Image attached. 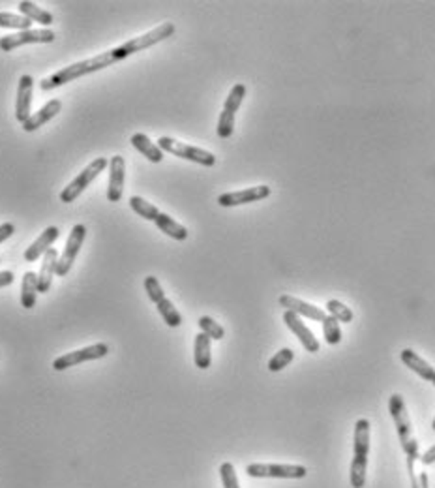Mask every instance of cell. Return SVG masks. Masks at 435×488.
<instances>
[{
  "label": "cell",
  "mask_w": 435,
  "mask_h": 488,
  "mask_svg": "<svg viewBox=\"0 0 435 488\" xmlns=\"http://www.w3.org/2000/svg\"><path fill=\"white\" fill-rule=\"evenodd\" d=\"M432 428H434V430H435V419H434V423H432Z\"/></svg>",
  "instance_id": "cell-39"
},
{
  "label": "cell",
  "mask_w": 435,
  "mask_h": 488,
  "mask_svg": "<svg viewBox=\"0 0 435 488\" xmlns=\"http://www.w3.org/2000/svg\"><path fill=\"white\" fill-rule=\"evenodd\" d=\"M107 165H109L107 158H96V160H92V162L88 163L87 168L83 169L81 173L75 177L74 181L69 182L68 186L60 192V201H63V203H74Z\"/></svg>",
  "instance_id": "cell-6"
},
{
  "label": "cell",
  "mask_w": 435,
  "mask_h": 488,
  "mask_svg": "<svg viewBox=\"0 0 435 488\" xmlns=\"http://www.w3.org/2000/svg\"><path fill=\"white\" fill-rule=\"evenodd\" d=\"M418 460H420L424 466H432V464H435V445L434 447H429V449L426 450V453H424L422 457L418 458Z\"/></svg>",
  "instance_id": "cell-37"
},
{
  "label": "cell",
  "mask_w": 435,
  "mask_h": 488,
  "mask_svg": "<svg viewBox=\"0 0 435 488\" xmlns=\"http://www.w3.org/2000/svg\"><path fill=\"white\" fill-rule=\"evenodd\" d=\"M145 291H147L149 299L152 300L154 304H158L160 300L165 299V293H163L162 286H160V282H158L156 276H147V278H145Z\"/></svg>",
  "instance_id": "cell-33"
},
{
  "label": "cell",
  "mask_w": 435,
  "mask_h": 488,
  "mask_svg": "<svg viewBox=\"0 0 435 488\" xmlns=\"http://www.w3.org/2000/svg\"><path fill=\"white\" fill-rule=\"evenodd\" d=\"M284 321H286V325L289 327L295 334H297V338L300 340V344H302V348H304L308 353H318L319 351L318 338L313 336V332H311L304 323H302V319H300L297 314L287 312L286 310V314H284Z\"/></svg>",
  "instance_id": "cell-15"
},
{
  "label": "cell",
  "mask_w": 435,
  "mask_h": 488,
  "mask_svg": "<svg viewBox=\"0 0 435 488\" xmlns=\"http://www.w3.org/2000/svg\"><path fill=\"white\" fill-rule=\"evenodd\" d=\"M111 64H117V58H115L113 49H109L106 51V53H100V55L90 56L87 60L69 64L66 68L58 70V72H55V74L49 75V77H45L44 81L40 83V88H42L44 92H47V90H53V88L56 87H63L66 83L81 79V77H85V75L88 74H96V72L111 66Z\"/></svg>",
  "instance_id": "cell-1"
},
{
  "label": "cell",
  "mask_w": 435,
  "mask_h": 488,
  "mask_svg": "<svg viewBox=\"0 0 435 488\" xmlns=\"http://www.w3.org/2000/svg\"><path fill=\"white\" fill-rule=\"evenodd\" d=\"M432 383H434V385H435V380H434V382H432Z\"/></svg>",
  "instance_id": "cell-40"
},
{
  "label": "cell",
  "mask_w": 435,
  "mask_h": 488,
  "mask_svg": "<svg viewBox=\"0 0 435 488\" xmlns=\"http://www.w3.org/2000/svg\"><path fill=\"white\" fill-rule=\"evenodd\" d=\"M327 312L334 319H338L340 323H351L353 321V312L351 308H347L340 300H329L327 302Z\"/></svg>",
  "instance_id": "cell-30"
},
{
  "label": "cell",
  "mask_w": 435,
  "mask_h": 488,
  "mask_svg": "<svg viewBox=\"0 0 435 488\" xmlns=\"http://www.w3.org/2000/svg\"><path fill=\"white\" fill-rule=\"evenodd\" d=\"M13 284V273L12 270H2L0 273V288H6Z\"/></svg>",
  "instance_id": "cell-38"
},
{
  "label": "cell",
  "mask_w": 435,
  "mask_h": 488,
  "mask_svg": "<svg viewBox=\"0 0 435 488\" xmlns=\"http://www.w3.org/2000/svg\"><path fill=\"white\" fill-rule=\"evenodd\" d=\"M87 238V227L83 224L74 225V229L69 233L68 241H66V246H64L63 254L58 257V263H56V276H66L74 265L75 257L81 250L83 243Z\"/></svg>",
  "instance_id": "cell-10"
},
{
  "label": "cell",
  "mask_w": 435,
  "mask_h": 488,
  "mask_svg": "<svg viewBox=\"0 0 435 488\" xmlns=\"http://www.w3.org/2000/svg\"><path fill=\"white\" fill-rule=\"evenodd\" d=\"M388 412H391L392 419H394V425H396V430H398L400 444H402L405 457H407V473L411 477L413 473H417L415 471V462L420 458V455H418V441L415 438V434H413L409 413H407V407H405L402 394H392L391 398H388Z\"/></svg>",
  "instance_id": "cell-2"
},
{
  "label": "cell",
  "mask_w": 435,
  "mask_h": 488,
  "mask_svg": "<svg viewBox=\"0 0 435 488\" xmlns=\"http://www.w3.org/2000/svg\"><path fill=\"white\" fill-rule=\"evenodd\" d=\"M220 475H222V482L224 488H240L238 485V477H236L235 466L231 462H224L220 466Z\"/></svg>",
  "instance_id": "cell-34"
},
{
  "label": "cell",
  "mask_w": 435,
  "mask_h": 488,
  "mask_svg": "<svg viewBox=\"0 0 435 488\" xmlns=\"http://www.w3.org/2000/svg\"><path fill=\"white\" fill-rule=\"evenodd\" d=\"M280 304L286 308L287 312L297 314V316H302V318L313 319V321H323L327 318V312L321 310V308L313 307L310 302H304V300L297 299L293 295H281L280 297Z\"/></svg>",
  "instance_id": "cell-16"
},
{
  "label": "cell",
  "mask_w": 435,
  "mask_h": 488,
  "mask_svg": "<svg viewBox=\"0 0 435 488\" xmlns=\"http://www.w3.org/2000/svg\"><path fill=\"white\" fill-rule=\"evenodd\" d=\"M130 206H131V211H133V213L139 214L141 218L150 220V222H154V220L158 218V214H160L158 206L152 205V203H149V201L145 200V197H141V195H131Z\"/></svg>",
  "instance_id": "cell-26"
},
{
  "label": "cell",
  "mask_w": 435,
  "mask_h": 488,
  "mask_svg": "<svg viewBox=\"0 0 435 488\" xmlns=\"http://www.w3.org/2000/svg\"><path fill=\"white\" fill-rule=\"evenodd\" d=\"M126 162L122 156H113L109 160V186H107V200L111 203H118L124 194Z\"/></svg>",
  "instance_id": "cell-13"
},
{
  "label": "cell",
  "mask_w": 435,
  "mask_h": 488,
  "mask_svg": "<svg viewBox=\"0 0 435 488\" xmlns=\"http://www.w3.org/2000/svg\"><path fill=\"white\" fill-rule=\"evenodd\" d=\"M246 473L255 479H304L308 469L297 464H249Z\"/></svg>",
  "instance_id": "cell-7"
},
{
  "label": "cell",
  "mask_w": 435,
  "mask_h": 488,
  "mask_svg": "<svg viewBox=\"0 0 435 488\" xmlns=\"http://www.w3.org/2000/svg\"><path fill=\"white\" fill-rule=\"evenodd\" d=\"M60 109H63V104H60V100H49L47 104H45L40 111L32 113L31 119L26 120V122H23V130L25 131H34L38 130V128H42L44 124H47L49 120H53L60 113Z\"/></svg>",
  "instance_id": "cell-18"
},
{
  "label": "cell",
  "mask_w": 435,
  "mask_h": 488,
  "mask_svg": "<svg viewBox=\"0 0 435 488\" xmlns=\"http://www.w3.org/2000/svg\"><path fill=\"white\" fill-rule=\"evenodd\" d=\"M158 312H160V316L163 318V321L167 323L171 329H177V327H181L182 325V316H181V312L174 308V304L171 302V300L165 297V299H162L158 304Z\"/></svg>",
  "instance_id": "cell-27"
},
{
  "label": "cell",
  "mask_w": 435,
  "mask_h": 488,
  "mask_svg": "<svg viewBox=\"0 0 435 488\" xmlns=\"http://www.w3.org/2000/svg\"><path fill=\"white\" fill-rule=\"evenodd\" d=\"M156 227L162 233H165L167 237L174 238V241H186L188 238V229L182 224H179L177 220H173L169 214L160 213L158 218L154 220Z\"/></svg>",
  "instance_id": "cell-23"
},
{
  "label": "cell",
  "mask_w": 435,
  "mask_h": 488,
  "mask_svg": "<svg viewBox=\"0 0 435 488\" xmlns=\"http://www.w3.org/2000/svg\"><path fill=\"white\" fill-rule=\"evenodd\" d=\"M323 323V336L329 345H336L342 342V329H340V321L334 319L332 316L327 314V318L321 321Z\"/></svg>",
  "instance_id": "cell-29"
},
{
  "label": "cell",
  "mask_w": 435,
  "mask_h": 488,
  "mask_svg": "<svg viewBox=\"0 0 435 488\" xmlns=\"http://www.w3.org/2000/svg\"><path fill=\"white\" fill-rule=\"evenodd\" d=\"M193 361L195 366L201 370L211 368L212 355H211V338L206 336L205 332H199L195 336V344H193Z\"/></svg>",
  "instance_id": "cell-22"
},
{
  "label": "cell",
  "mask_w": 435,
  "mask_h": 488,
  "mask_svg": "<svg viewBox=\"0 0 435 488\" xmlns=\"http://www.w3.org/2000/svg\"><path fill=\"white\" fill-rule=\"evenodd\" d=\"M402 363H404L407 368L413 370L415 374L420 375L422 380H426V382L432 383L435 380L434 366L429 363H426L422 357L417 355V353L413 350H409V348H405V350L402 351Z\"/></svg>",
  "instance_id": "cell-20"
},
{
  "label": "cell",
  "mask_w": 435,
  "mask_h": 488,
  "mask_svg": "<svg viewBox=\"0 0 435 488\" xmlns=\"http://www.w3.org/2000/svg\"><path fill=\"white\" fill-rule=\"evenodd\" d=\"M133 149H137L149 162L160 163L163 160V150L158 147V143H152L147 133H133L130 139Z\"/></svg>",
  "instance_id": "cell-21"
},
{
  "label": "cell",
  "mask_w": 435,
  "mask_h": 488,
  "mask_svg": "<svg viewBox=\"0 0 435 488\" xmlns=\"http://www.w3.org/2000/svg\"><path fill=\"white\" fill-rule=\"evenodd\" d=\"M55 38V31H51V29H38V31H32L31 29V31H23L17 32V34L0 38V49L10 53V51L28 44H53Z\"/></svg>",
  "instance_id": "cell-9"
},
{
  "label": "cell",
  "mask_w": 435,
  "mask_h": 488,
  "mask_svg": "<svg viewBox=\"0 0 435 488\" xmlns=\"http://www.w3.org/2000/svg\"><path fill=\"white\" fill-rule=\"evenodd\" d=\"M38 297V275L36 273H25L23 275V282H21V304L26 310H31L36 304Z\"/></svg>",
  "instance_id": "cell-24"
},
{
  "label": "cell",
  "mask_w": 435,
  "mask_h": 488,
  "mask_svg": "<svg viewBox=\"0 0 435 488\" xmlns=\"http://www.w3.org/2000/svg\"><path fill=\"white\" fill-rule=\"evenodd\" d=\"M295 359V353H293V350H289V348H284V350H280L276 355L268 361V370L270 372H280V370H284L287 366V364H291V361Z\"/></svg>",
  "instance_id": "cell-32"
},
{
  "label": "cell",
  "mask_w": 435,
  "mask_h": 488,
  "mask_svg": "<svg viewBox=\"0 0 435 488\" xmlns=\"http://www.w3.org/2000/svg\"><path fill=\"white\" fill-rule=\"evenodd\" d=\"M109 353V348L106 344H94L88 345V348H83V350L72 351V353H66L63 357H56L53 361V368L56 372H63V370H68L72 366H77V364L87 363V361H98V359H104V357Z\"/></svg>",
  "instance_id": "cell-11"
},
{
  "label": "cell",
  "mask_w": 435,
  "mask_h": 488,
  "mask_svg": "<svg viewBox=\"0 0 435 488\" xmlns=\"http://www.w3.org/2000/svg\"><path fill=\"white\" fill-rule=\"evenodd\" d=\"M19 12H21V15H25L26 19H31L32 23H40L42 26H49L53 25V13L45 12V10H42V8H38L34 2H31V0H23V2H19Z\"/></svg>",
  "instance_id": "cell-25"
},
{
  "label": "cell",
  "mask_w": 435,
  "mask_h": 488,
  "mask_svg": "<svg viewBox=\"0 0 435 488\" xmlns=\"http://www.w3.org/2000/svg\"><path fill=\"white\" fill-rule=\"evenodd\" d=\"M244 96H246V87L243 83H236L235 87L231 88L229 96L224 104V111L220 113V120H218V138L227 139L233 136L235 130V115L238 111V107L243 104Z\"/></svg>",
  "instance_id": "cell-8"
},
{
  "label": "cell",
  "mask_w": 435,
  "mask_h": 488,
  "mask_svg": "<svg viewBox=\"0 0 435 488\" xmlns=\"http://www.w3.org/2000/svg\"><path fill=\"white\" fill-rule=\"evenodd\" d=\"M60 237V231H58V227H55V225H51V227H47L40 237L34 241V243L28 246L25 250V261L28 263H34L38 261L40 257L45 256V252L49 250L51 246H53V243H56V238Z\"/></svg>",
  "instance_id": "cell-17"
},
{
  "label": "cell",
  "mask_w": 435,
  "mask_h": 488,
  "mask_svg": "<svg viewBox=\"0 0 435 488\" xmlns=\"http://www.w3.org/2000/svg\"><path fill=\"white\" fill-rule=\"evenodd\" d=\"M58 254L55 248H49L45 252L42 269L38 273V293H47L53 284V276L56 275V263H58Z\"/></svg>",
  "instance_id": "cell-19"
},
{
  "label": "cell",
  "mask_w": 435,
  "mask_h": 488,
  "mask_svg": "<svg viewBox=\"0 0 435 488\" xmlns=\"http://www.w3.org/2000/svg\"><path fill=\"white\" fill-rule=\"evenodd\" d=\"M368 453H370V421L359 419L354 423V457L351 460V487L364 488L366 485Z\"/></svg>",
  "instance_id": "cell-3"
},
{
  "label": "cell",
  "mask_w": 435,
  "mask_h": 488,
  "mask_svg": "<svg viewBox=\"0 0 435 488\" xmlns=\"http://www.w3.org/2000/svg\"><path fill=\"white\" fill-rule=\"evenodd\" d=\"M13 233H15V227H13V224H8L6 222V224L0 225V244L12 237Z\"/></svg>",
  "instance_id": "cell-36"
},
{
  "label": "cell",
  "mask_w": 435,
  "mask_h": 488,
  "mask_svg": "<svg viewBox=\"0 0 435 488\" xmlns=\"http://www.w3.org/2000/svg\"><path fill=\"white\" fill-rule=\"evenodd\" d=\"M158 147L163 150V152H169L177 158H184V160H190V162L199 163V165H205V168H212L216 163V156L208 152L205 149H199V147H192V145L182 143V141H177L173 138H160L158 139Z\"/></svg>",
  "instance_id": "cell-5"
},
{
  "label": "cell",
  "mask_w": 435,
  "mask_h": 488,
  "mask_svg": "<svg viewBox=\"0 0 435 488\" xmlns=\"http://www.w3.org/2000/svg\"><path fill=\"white\" fill-rule=\"evenodd\" d=\"M173 34H174L173 23H162V25L156 26V29L149 31L147 34H141V36L131 38V40H128L126 44L115 47V49H113V53H115L117 63H120V60H124V58H128V56L133 55V53H139V51L149 49V47H152V45L160 44V42H163V40L171 38Z\"/></svg>",
  "instance_id": "cell-4"
},
{
  "label": "cell",
  "mask_w": 435,
  "mask_h": 488,
  "mask_svg": "<svg viewBox=\"0 0 435 488\" xmlns=\"http://www.w3.org/2000/svg\"><path fill=\"white\" fill-rule=\"evenodd\" d=\"M411 488H428V475L426 473H413L411 475Z\"/></svg>",
  "instance_id": "cell-35"
},
{
  "label": "cell",
  "mask_w": 435,
  "mask_h": 488,
  "mask_svg": "<svg viewBox=\"0 0 435 488\" xmlns=\"http://www.w3.org/2000/svg\"><path fill=\"white\" fill-rule=\"evenodd\" d=\"M199 327H201V332H205L206 336L211 338V340H222V338L225 336L224 327L220 325V323H216V321H214L212 318H208V316L199 318Z\"/></svg>",
  "instance_id": "cell-31"
},
{
  "label": "cell",
  "mask_w": 435,
  "mask_h": 488,
  "mask_svg": "<svg viewBox=\"0 0 435 488\" xmlns=\"http://www.w3.org/2000/svg\"><path fill=\"white\" fill-rule=\"evenodd\" d=\"M32 21L26 19L25 15H17V13L2 12L0 13V29H15V31H31Z\"/></svg>",
  "instance_id": "cell-28"
},
{
  "label": "cell",
  "mask_w": 435,
  "mask_h": 488,
  "mask_svg": "<svg viewBox=\"0 0 435 488\" xmlns=\"http://www.w3.org/2000/svg\"><path fill=\"white\" fill-rule=\"evenodd\" d=\"M32 87H34L32 75H21L17 88V101H15V119H17L21 124L31 119L32 115Z\"/></svg>",
  "instance_id": "cell-14"
},
{
  "label": "cell",
  "mask_w": 435,
  "mask_h": 488,
  "mask_svg": "<svg viewBox=\"0 0 435 488\" xmlns=\"http://www.w3.org/2000/svg\"><path fill=\"white\" fill-rule=\"evenodd\" d=\"M270 195V188L267 184L261 186L246 188V190H238V192H227L218 197V205L220 206H238L248 205V203H255V201L267 200Z\"/></svg>",
  "instance_id": "cell-12"
}]
</instances>
